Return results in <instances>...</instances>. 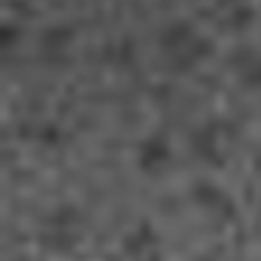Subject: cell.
Here are the masks:
<instances>
[{
    "label": "cell",
    "instance_id": "cell-1",
    "mask_svg": "<svg viewBox=\"0 0 261 261\" xmlns=\"http://www.w3.org/2000/svg\"><path fill=\"white\" fill-rule=\"evenodd\" d=\"M46 261H96V259H78V257H58V259H46Z\"/></svg>",
    "mask_w": 261,
    "mask_h": 261
}]
</instances>
